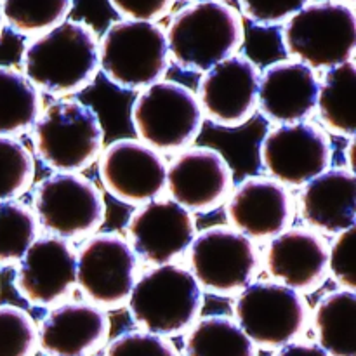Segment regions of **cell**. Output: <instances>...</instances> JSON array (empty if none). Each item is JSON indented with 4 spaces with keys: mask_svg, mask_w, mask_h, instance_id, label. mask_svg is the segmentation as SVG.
<instances>
[{
    "mask_svg": "<svg viewBox=\"0 0 356 356\" xmlns=\"http://www.w3.org/2000/svg\"><path fill=\"white\" fill-rule=\"evenodd\" d=\"M21 65L37 90L52 96L82 92L99 72V38L86 21L66 19L26 42Z\"/></svg>",
    "mask_w": 356,
    "mask_h": 356,
    "instance_id": "6da1fadb",
    "label": "cell"
},
{
    "mask_svg": "<svg viewBox=\"0 0 356 356\" xmlns=\"http://www.w3.org/2000/svg\"><path fill=\"white\" fill-rule=\"evenodd\" d=\"M165 38L177 68L204 73L238 52L245 30L242 14L229 3L193 2L174 14Z\"/></svg>",
    "mask_w": 356,
    "mask_h": 356,
    "instance_id": "7a4b0ae2",
    "label": "cell"
},
{
    "mask_svg": "<svg viewBox=\"0 0 356 356\" xmlns=\"http://www.w3.org/2000/svg\"><path fill=\"white\" fill-rule=\"evenodd\" d=\"M104 131L96 110L76 99H59L31 125L38 160L56 172H80L103 152Z\"/></svg>",
    "mask_w": 356,
    "mask_h": 356,
    "instance_id": "3957f363",
    "label": "cell"
},
{
    "mask_svg": "<svg viewBox=\"0 0 356 356\" xmlns=\"http://www.w3.org/2000/svg\"><path fill=\"white\" fill-rule=\"evenodd\" d=\"M127 306L132 320L145 332L177 336L198 320L204 294L190 270L160 264L134 282Z\"/></svg>",
    "mask_w": 356,
    "mask_h": 356,
    "instance_id": "277c9868",
    "label": "cell"
},
{
    "mask_svg": "<svg viewBox=\"0 0 356 356\" xmlns=\"http://www.w3.org/2000/svg\"><path fill=\"white\" fill-rule=\"evenodd\" d=\"M282 42L294 61L312 70H330L353 61L356 47L353 6L336 0L309 2L284 23Z\"/></svg>",
    "mask_w": 356,
    "mask_h": 356,
    "instance_id": "5b68a950",
    "label": "cell"
},
{
    "mask_svg": "<svg viewBox=\"0 0 356 356\" xmlns=\"http://www.w3.org/2000/svg\"><path fill=\"white\" fill-rule=\"evenodd\" d=\"M169 63L165 30L152 21H113L99 38V70L124 90L163 80Z\"/></svg>",
    "mask_w": 356,
    "mask_h": 356,
    "instance_id": "8992f818",
    "label": "cell"
},
{
    "mask_svg": "<svg viewBox=\"0 0 356 356\" xmlns=\"http://www.w3.org/2000/svg\"><path fill=\"white\" fill-rule=\"evenodd\" d=\"M131 122L139 141L159 153H172L183 152L197 141L204 113L190 87L174 80H160L136 97Z\"/></svg>",
    "mask_w": 356,
    "mask_h": 356,
    "instance_id": "52a82bcc",
    "label": "cell"
},
{
    "mask_svg": "<svg viewBox=\"0 0 356 356\" xmlns=\"http://www.w3.org/2000/svg\"><path fill=\"white\" fill-rule=\"evenodd\" d=\"M33 212L45 232L65 240H80L103 226L106 204L89 177L80 172H56L35 188Z\"/></svg>",
    "mask_w": 356,
    "mask_h": 356,
    "instance_id": "ba28073f",
    "label": "cell"
},
{
    "mask_svg": "<svg viewBox=\"0 0 356 356\" xmlns=\"http://www.w3.org/2000/svg\"><path fill=\"white\" fill-rule=\"evenodd\" d=\"M236 325L256 346L282 348L294 343L308 323V302L294 289L277 282H254L240 291Z\"/></svg>",
    "mask_w": 356,
    "mask_h": 356,
    "instance_id": "9c48e42d",
    "label": "cell"
},
{
    "mask_svg": "<svg viewBox=\"0 0 356 356\" xmlns=\"http://www.w3.org/2000/svg\"><path fill=\"white\" fill-rule=\"evenodd\" d=\"M190 249L191 275L205 291L232 296L256 277L259 256L252 240L232 226H211L195 235Z\"/></svg>",
    "mask_w": 356,
    "mask_h": 356,
    "instance_id": "30bf717a",
    "label": "cell"
},
{
    "mask_svg": "<svg viewBox=\"0 0 356 356\" xmlns=\"http://www.w3.org/2000/svg\"><path fill=\"white\" fill-rule=\"evenodd\" d=\"M261 165L284 186H305L329 169L332 143L329 134L309 122L270 129L259 146Z\"/></svg>",
    "mask_w": 356,
    "mask_h": 356,
    "instance_id": "8fae6325",
    "label": "cell"
},
{
    "mask_svg": "<svg viewBox=\"0 0 356 356\" xmlns=\"http://www.w3.org/2000/svg\"><path fill=\"white\" fill-rule=\"evenodd\" d=\"M138 270V257L118 233H97L76 254V277L82 294L99 308L127 302Z\"/></svg>",
    "mask_w": 356,
    "mask_h": 356,
    "instance_id": "7c38bea8",
    "label": "cell"
},
{
    "mask_svg": "<svg viewBox=\"0 0 356 356\" xmlns=\"http://www.w3.org/2000/svg\"><path fill=\"white\" fill-rule=\"evenodd\" d=\"M99 179L104 190L129 205H145L165 190L167 162L139 139H117L101 152Z\"/></svg>",
    "mask_w": 356,
    "mask_h": 356,
    "instance_id": "4fadbf2b",
    "label": "cell"
},
{
    "mask_svg": "<svg viewBox=\"0 0 356 356\" xmlns=\"http://www.w3.org/2000/svg\"><path fill=\"white\" fill-rule=\"evenodd\" d=\"M259 68L250 58L233 54L204 73L197 97L204 118L219 127L235 129L257 110Z\"/></svg>",
    "mask_w": 356,
    "mask_h": 356,
    "instance_id": "5bb4252c",
    "label": "cell"
},
{
    "mask_svg": "<svg viewBox=\"0 0 356 356\" xmlns=\"http://www.w3.org/2000/svg\"><path fill=\"white\" fill-rule=\"evenodd\" d=\"M165 188L188 212L207 214L232 193L233 170L218 149L190 146L167 163Z\"/></svg>",
    "mask_w": 356,
    "mask_h": 356,
    "instance_id": "9a60e30c",
    "label": "cell"
},
{
    "mask_svg": "<svg viewBox=\"0 0 356 356\" xmlns=\"http://www.w3.org/2000/svg\"><path fill=\"white\" fill-rule=\"evenodd\" d=\"M197 222L174 200L155 198L141 205L127 221V242L136 257L149 264H169L193 242Z\"/></svg>",
    "mask_w": 356,
    "mask_h": 356,
    "instance_id": "2e32d148",
    "label": "cell"
},
{
    "mask_svg": "<svg viewBox=\"0 0 356 356\" xmlns=\"http://www.w3.org/2000/svg\"><path fill=\"white\" fill-rule=\"evenodd\" d=\"M76 252L72 243L54 235L35 238L17 261L14 287L30 305L45 308L61 301L75 284Z\"/></svg>",
    "mask_w": 356,
    "mask_h": 356,
    "instance_id": "e0dca14e",
    "label": "cell"
},
{
    "mask_svg": "<svg viewBox=\"0 0 356 356\" xmlns=\"http://www.w3.org/2000/svg\"><path fill=\"white\" fill-rule=\"evenodd\" d=\"M226 218L233 229L252 242H264L289 229L294 202L287 186L264 176L243 179L226 202Z\"/></svg>",
    "mask_w": 356,
    "mask_h": 356,
    "instance_id": "ac0fdd59",
    "label": "cell"
},
{
    "mask_svg": "<svg viewBox=\"0 0 356 356\" xmlns=\"http://www.w3.org/2000/svg\"><path fill=\"white\" fill-rule=\"evenodd\" d=\"M264 266L277 284L299 294L316 291L329 275V247L312 229H285L268 243Z\"/></svg>",
    "mask_w": 356,
    "mask_h": 356,
    "instance_id": "d6986e66",
    "label": "cell"
},
{
    "mask_svg": "<svg viewBox=\"0 0 356 356\" xmlns=\"http://www.w3.org/2000/svg\"><path fill=\"white\" fill-rule=\"evenodd\" d=\"M320 80L309 66L294 59L271 63L259 73L257 108L273 124L305 122L315 111Z\"/></svg>",
    "mask_w": 356,
    "mask_h": 356,
    "instance_id": "ffe728a7",
    "label": "cell"
},
{
    "mask_svg": "<svg viewBox=\"0 0 356 356\" xmlns=\"http://www.w3.org/2000/svg\"><path fill=\"white\" fill-rule=\"evenodd\" d=\"M106 312L92 302H65L47 313L38 329V346L49 356H83L110 334Z\"/></svg>",
    "mask_w": 356,
    "mask_h": 356,
    "instance_id": "44dd1931",
    "label": "cell"
},
{
    "mask_svg": "<svg viewBox=\"0 0 356 356\" xmlns=\"http://www.w3.org/2000/svg\"><path fill=\"white\" fill-rule=\"evenodd\" d=\"M299 216L309 228L329 235L355 228V172L334 167L306 183L299 195Z\"/></svg>",
    "mask_w": 356,
    "mask_h": 356,
    "instance_id": "7402d4cb",
    "label": "cell"
},
{
    "mask_svg": "<svg viewBox=\"0 0 356 356\" xmlns=\"http://www.w3.org/2000/svg\"><path fill=\"white\" fill-rule=\"evenodd\" d=\"M355 61L343 63L327 70L318 86L315 110L323 127L332 134L353 138L356 129L355 113Z\"/></svg>",
    "mask_w": 356,
    "mask_h": 356,
    "instance_id": "603a6c76",
    "label": "cell"
},
{
    "mask_svg": "<svg viewBox=\"0 0 356 356\" xmlns=\"http://www.w3.org/2000/svg\"><path fill=\"white\" fill-rule=\"evenodd\" d=\"M318 346L329 356H356V296L334 291L323 296L315 309Z\"/></svg>",
    "mask_w": 356,
    "mask_h": 356,
    "instance_id": "cb8c5ba5",
    "label": "cell"
},
{
    "mask_svg": "<svg viewBox=\"0 0 356 356\" xmlns=\"http://www.w3.org/2000/svg\"><path fill=\"white\" fill-rule=\"evenodd\" d=\"M42 111L40 92L13 66L0 65V136H17L35 124Z\"/></svg>",
    "mask_w": 356,
    "mask_h": 356,
    "instance_id": "d4e9b609",
    "label": "cell"
},
{
    "mask_svg": "<svg viewBox=\"0 0 356 356\" xmlns=\"http://www.w3.org/2000/svg\"><path fill=\"white\" fill-rule=\"evenodd\" d=\"M186 356H257L256 344L232 318L204 316L191 325L184 339Z\"/></svg>",
    "mask_w": 356,
    "mask_h": 356,
    "instance_id": "484cf974",
    "label": "cell"
},
{
    "mask_svg": "<svg viewBox=\"0 0 356 356\" xmlns=\"http://www.w3.org/2000/svg\"><path fill=\"white\" fill-rule=\"evenodd\" d=\"M73 0H2L3 23L17 35L37 37L66 21Z\"/></svg>",
    "mask_w": 356,
    "mask_h": 356,
    "instance_id": "4316f807",
    "label": "cell"
},
{
    "mask_svg": "<svg viewBox=\"0 0 356 356\" xmlns=\"http://www.w3.org/2000/svg\"><path fill=\"white\" fill-rule=\"evenodd\" d=\"M37 233L38 221L28 205L17 200L0 202V266L17 263Z\"/></svg>",
    "mask_w": 356,
    "mask_h": 356,
    "instance_id": "83f0119b",
    "label": "cell"
},
{
    "mask_svg": "<svg viewBox=\"0 0 356 356\" xmlns=\"http://www.w3.org/2000/svg\"><path fill=\"white\" fill-rule=\"evenodd\" d=\"M35 160L16 138L0 136V202L14 200L31 186Z\"/></svg>",
    "mask_w": 356,
    "mask_h": 356,
    "instance_id": "f1b7e54d",
    "label": "cell"
},
{
    "mask_svg": "<svg viewBox=\"0 0 356 356\" xmlns=\"http://www.w3.org/2000/svg\"><path fill=\"white\" fill-rule=\"evenodd\" d=\"M38 330L26 309L0 305V356H33Z\"/></svg>",
    "mask_w": 356,
    "mask_h": 356,
    "instance_id": "f546056e",
    "label": "cell"
},
{
    "mask_svg": "<svg viewBox=\"0 0 356 356\" xmlns=\"http://www.w3.org/2000/svg\"><path fill=\"white\" fill-rule=\"evenodd\" d=\"M312 0H238L243 16L256 26L284 24Z\"/></svg>",
    "mask_w": 356,
    "mask_h": 356,
    "instance_id": "4dcf8cb0",
    "label": "cell"
},
{
    "mask_svg": "<svg viewBox=\"0 0 356 356\" xmlns=\"http://www.w3.org/2000/svg\"><path fill=\"white\" fill-rule=\"evenodd\" d=\"M106 356H179L165 337L149 332H125L115 337Z\"/></svg>",
    "mask_w": 356,
    "mask_h": 356,
    "instance_id": "1f68e13d",
    "label": "cell"
},
{
    "mask_svg": "<svg viewBox=\"0 0 356 356\" xmlns=\"http://www.w3.org/2000/svg\"><path fill=\"white\" fill-rule=\"evenodd\" d=\"M355 228L337 233L329 249V271L344 291L355 292Z\"/></svg>",
    "mask_w": 356,
    "mask_h": 356,
    "instance_id": "d6a6232c",
    "label": "cell"
},
{
    "mask_svg": "<svg viewBox=\"0 0 356 356\" xmlns=\"http://www.w3.org/2000/svg\"><path fill=\"white\" fill-rule=\"evenodd\" d=\"M110 6L125 19L152 21L167 16L176 0H108Z\"/></svg>",
    "mask_w": 356,
    "mask_h": 356,
    "instance_id": "836d02e7",
    "label": "cell"
},
{
    "mask_svg": "<svg viewBox=\"0 0 356 356\" xmlns=\"http://www.w3.org/2000/svg\"><path fill=\"white\" fill-rule=\"evenodd\" d=\"M275 356H329L318 344L289 343L278 350Z\"/></svg>",
    "mask_w": 356,
    "mask_h": 356,
    "instance_id": "e575fe53",
    "label": "cell"
},
{
    "mask_svg": "<svg viewBox=\"0 0 356 356\" xmlns=\"http://www.w3.org/2000/svg\"><path fill=\"white\" fill-rule=\"evenodd\" d=\"M353 153H355V139L350 138V143H348L346 149H344V155H346V165H348V169L351 170V172H353V170H355Z\"/></svg>",
    "mask_w": 356,
    "mask_h": 356,
    "instance_id": "d590c367",
    "label": "cell"
},
{
    "mask_svg": "<svg viewBox=\"0 0 356 356\" xmlns=\"http://www.w3.org/2000/svg\"><path fill=\"white\" fill-rule=\"evenodd\" d=\"M3 28V16H2V0H0V35H2Z\"/></svg>",
    "mask_w": 356,
    "mask_h": 356,
    "instance_id": "8d00e7d4",
    "label": "cell"
},
{
    "mask_svg": "<svg viewBox=\"0 0 356 356\" xmlns=\"http://www.w3.org/2000/svg\"><path fill=\"white\" fill-rule=\"evenodd\" d=\"M336 2L346 3V6H353V3H355V0H336Z\"/></svg>",
    "mask_w": 356,
    "mask_h": 356,
    "instance_id": "74e56055",
    "label": "cell"
},
{
    "mask_svg": "<svg viewBox=\"0 0 356 356\" xmlns=\"http://www.w3.org/2000/svg\"><path fill=\"white\" fill-rule=\"evenodd\" d=\"M191 2H222V0H191Z\"/></svg>",
    "mask_w": 356,
    "mask_h": 356,
    "instance_id": "f35d334b",
    "label": "cell"
}]
</instances>
